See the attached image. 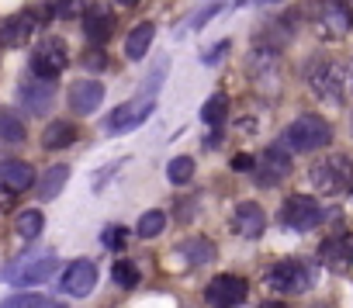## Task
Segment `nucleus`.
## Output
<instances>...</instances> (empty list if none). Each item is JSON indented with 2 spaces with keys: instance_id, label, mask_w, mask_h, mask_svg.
<instances>
[{
  "instance_id": "obj_34",
  "label": "nucleus",
  "mask_w": 353,
  "mask_h": 308,
  "mask_svg": "<svg viewBox=\"0 0 353 308\" xmlns=\"http://www.w3.org/2000/svg\"><path fill=\"white\" fill-rule=\"evenodd\" d=\"M83 66H87V70H94V73H97V70H104V66H108V56H104V52H101V49H90V52H87V56H83Z\"/></svg>"
},
{
  "instance_id": "obj_24",
  "label": "nucleus",
  "mask_w": 353,
  "mask_h": 308,
  "mask_svg": "<svg viewBox=\"0 0 353 308\" xmlns=\"http://www.w3.org/2000/svg\"><path fill=\"white\" fill-rule=\"evenodd\" d=\"M42 229H46V215H42L39 208H28V212H21V215L14 218V232H18L21 239H39Z\"/></svg>"
},
{
  "instance_id": "obj_10",
  "label": "nucleus",
  "mask_w": 353,
  "mask_h": 308,
  "mask_svg": "<svg viewBox=\"0 0 353 308\" xmlns=\"http://www.w3.org/2000/svg\"><path fill=\"white\" fill-rule=\"evenodd\" d=\"M56 274V256L52 253H42V256H21L14 267L4 270L8 280H14L18 287H32V284H42Z\"/></svg>"
},
{
  "instance_id": "obj_33",
  "label": "nucleus",
  "mask_w": 353,
  "mask_h": 308,
  "mask_svg": "<svg viewBox=\"0 0 353 308\" xmlns=\"http://www.w3.org/2000/svg\"><path fill=\"white\" fill-rule=\"evenodd\" d=\"M222 8H225V0H212V4H205V8H201V14H198V18H194L191 25H194V28H201V25H205V21H208L212 14H219Z\"/></svg>"
},
{
  "instance_id": "obj_35",
  "label": "nucleus",
  "mask_w": 353,
  "mask_h": 308,
  "mask_svg": "<svg viewBox=\"0 0 353 308\" xmlns=\"http://www.w3.org/2000/svg\"><path fill=\"white\" fill-rule=\"evenodd\" d=\"M83 4H87V0H59V4H56V11H59L63 18H73V14H77Z\"/></svg>"
},
{
  "instance_id": "obj_42",
  "label": "nucleus",
  "mask_w": 353,
  "mask_h": 308,
  "mask_svg": "<svg viewBox=\"0 0 353 308\" xmlns=\"http://www.w3.org/2000/svg\"><path fill=\"white\" fill-rule=\"evenodd\" d=\"M350 73H353V66H350Z\"/></svg>"
},
{
  "instance_id": "obj_20",
  "label": "nucleus",
  "mask_w": 353,
  "mask_h": 308,
  "mask_svg": "<svg viewBox=\"0 0 353 308\" xmlns=\"http://www.w3.org/2000/svg\"><path fill=\"white\" fill-rule=\"evenodd\" d=\"M77 142V125L73 121H49L42 132V149H66Z\"/></svg>"
},
{
  "instance_id": "obj_15",
  "label": "nucleus",
  "mask_w": 353,
  "mask_h": 308,
  "mask_svg": "<svg viewBox=\"0 0 353 308\" xmlns=\"http://www.w3.org/2000/svg\"><path fill=\"white\" fill-rule=\"evenodd\" d=\"M111 32H114V14H111L108 8H87V11H83V35L90 39L94 49L108 45Z\"/></svg>"
},
{
  "instance_id": "obj_19",
  "label": "nucleus",
  "mask_w": 353,
  "mask_h": 308,
  "mask_svg": "<svg viewBox=\"0 0 353 308\" xmlns=\"http://www.w3.org/2000/svg\"><path fill=\"white\" fill-rule=\"evenodd\" d=\"M0 184H4L8 191H28L39 184L35 177V167L25 163V160H8V163H0Z\"/></svg>"
},
{
  "instance_id": "obj_23",
  "label": "nucleus",
  "mask_w": 353,
  "mask_h": 308,
  "mask_svg": "<svg viewBox=\"0 0 353 308\" xmlns=\"http://www.w3.org/2000/svg\"><path fill=\"white\" fill-rule=\"evenodd\" d=\"M176 253H181L188 263L201 267V263L215 260V243H208V239H201V236H191L188 243H181V246H176Z\"/></svg>"
},
{
  "instance_id": "obj_9",
  "label": "nucleus",
  "mask_w": 353,
  "mask_h": 308,
  "mask_svg": "<svg viewBox=\"0 0 353 308\" xmlns=\"http://www.w3.org/2000/svg\"><path fill=\"white\" fill-rule=\"evenodd\" d=\"M322 205L315 201V198H308V194H294V198H288L284 201V212H281V222L291 229V232H308V229H315L319 222H322Z\"/></svg>"
},
{
  "instance_id": "obj_3",
  "label": "nucleus",
  "mask_w": 353,
  "mask_h": 308,
  "mask_svg": "<svg viewBox=\"0 0 353 308\" xmlns=\"http://www.w3.org/2000/svg\"><path fill=\"white\" fill-rule=\"evenodd\" d=\"M308 177H312L315 191H322V194H339V191H346V187L353 184V160L336 152V156L319 160Z\"/></svg>"
},
{
  "instance_id": "obj_40",
  "label": "nucleus",
  "mask_w": 353,
  "mask_h": 308,
  "mask_svg": "<svg viewBox=\"0 0 353 308\" xmlns=\"http://www.w3.org/2000/svg\"><path fill=\"white\" fill-rule=\"evenodd\" d=\"M267 4H277V0H267Z\"/></svg>"
},
{
  "instance_id": "obj_21",
  "label": "nucleus",
  "mask_w": 353,
  "mask_h": 308,
  "mask_svg": "<svg viewBox=\"0 0 353 308\" xmlns=\"http://www.w3.org/2000/svg\"><path fill=\"white\" fill-rule=\"evenodd\" d=\"M66 181H70V167H66V163L49 167V170L39 177V198H42V201H52V198L66 187Z\"/></svg>"
},
{
  "instance_id": "obj_39",
  "label": "nucleus",
  "mask_w": 353,
  "mask_h": 308,
  "mask_svg": "<svg viewBox=\"0 0 353 308\" xmlns=\"http://www.w3.org/2000/svg\"><path fill=\"white\" fill-rule=\"evenodd\" d=\"M52 308H66V305H52Z\"/></svg>"
},
{
  "instance_id": "obj_11",
  "label": "nucleus",
  "mask_w": 353,
  "mask_h": 308,
  "mask_svg": "<svg viewBox=\"0 0 353 308\" xmlns=\"http://www.w3.org/2000/svg\"><path fill=\"white\" fill-rule=\"evenodd\" d=\"M246 294H250V287H246V280L236 277V274H219V277L205 287V301H208L212 308H236V305L246 301Z\"/></svg>"
},
{
  "instance_id": "obj_16",
  "label": "nucleus",
  "mask_w": 353,
  "mask_h": 308,
  "mask_svg": "<svg viewBox=\"0 0 353 308\" xmlns=\"http://www.w3.org/2000/svg\"><path fill=\"white\" fill-rule=\"evenodd\" d=\"M18 97H21V104L32 111V114H46L49 107H52V83L49 80H21L18 83Z\"/></svg>"
},
{
  "instance_id": "obj_6",
  "label": "nucleus",
  "mask_w": 353,
  "mask_h": 308,
  "mask_svg": "<svg viewBox=\"0 0 353 308\" xmlns=\"http://www.w3.org/2000/svg\"><path fill=\"white\" fill-rule=\"evenodd\" d=\"M308 83L315 90L319 101H329V104H343V70L339 63L332 59H315L308 66Z\"/></svg>"
},
{
  "instance_id": "obj_14",
  "label": "nucleus",
  "mask_w": 353,
  "mask_h": 308,
  "mask_svg": "<svg viewBox=\"0 0 353 308\" xmlns=\"http://www.w3.org/2000/svg\"><path fill=\"white\" fill-rule=\"evenodd\" d=\"M232 225H236V232H239L243 239H260L263 229H267V212H263L256 201H243V205H236V212H232Z\"/></svg>"
},
{
  "instance_id": "obj_32",
  "label": "nucleus",
  "mask_w": 353,
  "mask_h": 308,
  "mask_svg": "<svg viewBox=\"0 0 353 308\" xmlns=\"http://www.w3.org/2000/svg\"><path fill=\"white\" fill-rule=\"evenodd\" d=\"M101 243H104L108 249H118V246L125 243V229H121V225H111V229H104V232H101Z\"/></svg>"
},
{
  "instance_id": "obj_13",
  "label": "nucleus",
  "mask_w": 353,
  "mask_h": 308,
  "mask_svg": "<svg viewBox=\"0 0 353 308\" xmlns=\"http://www.w3.org/2000/svg\"><path fill=\"white\" fill-rule=\"evenodd\" d=\"M35 25H39V21H35V14H32V11H18V14L4 18V21H0V45H8V49L25 45V42L32 39Z\"/></svg>"
},
{
  "instance_id": "obj_12",
  "label": "nucleus",
  "mask_w": 353,
  "mask_h": 308,
  "mask_svg": "<svg viewBox=\"0 0 353 308\" xmlns=\"http://www.w3.org/2000/svg\"><path fill=\"white\" fill-rule=\"evenodd\" d=\"M94 287H97V267H94L90 260H77V263L66 267V274H63V291H66V294L87 298Z\"/></svg>"
},
{
  "instance_id": "obj_27",
  "label": "nucleus",
  "mask_w": 353,
  "mask_h": 308,
  "mask_svg": "<svg viewBox=\"0 0 353 308\" xmlns=\"http://www.w3.org/2000/svg\"><path fill=\"white\" fill-rule=\"evenodd\" d=\"M111 277H114V284H118V287H128V291H132V287L139 284V277H142V274H139V267H135L132 260H114Z\"/></svg>"
},
{
  "instance_id": "obj_26",
  "label": "nucleus",
  "mask_w": 353,
  "mask_h": 308,
  "mask_svg": "<svg viewBox=\"0 0 353 308\" xmlns=\"http://www.w3.org/2000/svg\"><path fill=\"white\" fill-rule=\"evenodd\" d=\"M28 132H25V121L14 114V111H8V107H0V138H8V142H21Z\"/></svg>"
},
{
  "instance_id": "obj_22",
  "label": "nucleus",
  "mask_w": 353,
  "mask_h": 308,
  "mask_svg": "<svg viewBox=\"0 0 353 308\" xmlns=\"http://www.w3.org/2000/svg\"><path fill=\"white\" fill-rule=\"evenodd\" d=\"M152 35H156V28H152L149 21L135 25V28H132V35H128V42H125V56H128L132 63H139V59L149 52V45H152Z\"/></svg>"
},
{
  "instance_id": "obj_31",
  "label": "nucleus",
  "mask_w": 353,
  "mask_h": 308,
  "mask_svg": "<svg viewBox=\"0 0 353 308\" xmlns=\"http://www.w3.org/2000/svg\"><path fill=\"white\" fill-rule=\"evenodd\" d=\"M0 308H42V294H11L0 301Z\"/></svg>"
},
{
  "instance_id": "obj_38",
  "label": "nucleus",
  "mask_w": 353,
  "mask_h": 308,
  "mask_svg": "<svg viewBox=\"0 0 353 308\" xmlns=\"http://www.w3.org/2000/svg\"><path fill=\"white\" fill-rule=\"evenodd\" d=\"M118 4H121V8H135V4H139V0H118Z\"/></svg>"
},
{
  "instance_id": "obj_30",
  "label": "nucleus",
  "mask_w": 353,
  "mask_h": 308,
  "mask_svg": "<svg viewBox=\"0 0 353 308\" xmlns=\"http://www.w3.org/2000/svg\"><path fill=\"white\" fill-rule=\"evenodd\" d=\"M166 66H170V59H166V56H159V63H156V70L145 76V83H142L139 97H152V101H156V87L166 80Z\"/></svg>"
},
{
  "instance_id": "obj_8",
  "label": "nucleus",
  "mask_w": 353,
  "mask_h": 308,
  "mask_svg": "<svg viewBox=\"0 0 353 308\" xmlns=\"http://www.w3.org/2000/svg\"><path fill=\"white\" fill-rule=\"evenodd\" d=\"M253 167H256V184L260 187H277L281 181L291 177V149L288 145H270V149L260 152V160Z\"/></svg>"
},
{
  "instance_id": "obj_1",
  "label": "nucleus",
  "mask_w": 353,
  "mask_h": 308,
  "mask_svg": "<svg viewBox=\"0 0 353 308\" xmlns=\"http://www.w3.org/2000/svg\"><path fill=\"white\" fill-rule=\"evenodd\" d=\"M308 18L315 25V32L329 42L343 39L353 28V11L343 4V0H312L308 4Z\"/></svg>"
},
{
  "instance_id": "obj_4",
  "label": "nucleus",
  "mask_w": 353,
  "mask_h": 308,
  "mask_svg": "<svg viewBox=\"0 0 353 308\" xmlns=\"http://www.w3.org/2000/svg\"><path fill=\"white\" fill-rule=\"evenodd\" d=\"M66 63H70V49H66V42L63 39H42L35 49H32V59H28V66H32V76L35 80H56L63 70H66Z\"/></svg>"
},
{
  "instance_id": "obj_37",
  "label": "nucleus",
  "mask_w": 353,
  "mask_h": 308,
  "mask_svg": "<svg viewBox=\"0 0 353 308\" xmlns=\"http://www.w3.org/2000/svg\"><path fill=\"white\" fill-rule=\"evenodd\" d=\"M260 308H288L284 301H267V305H260Z\"/></svg>"
},
{
  "instance_id": "obj_25",
  "label": "nucleus",
  "mask_w": 353,
  "mask_h": 308,
  "mask_svg": "<svg viewBox=\"0 0 353 308\" xmlns=\"http://www.w3.org/2000/svg\"><path fill=\"white\" fill-rule=\"evenodd\" d=\"M225 114H229V97H225V94H212V97L205 101V107H201V121L212 125V128H219V125L225 121Z\"/></svg>"
},
{
  "instance_id": "obj_17",
  "label": "nucleus",
  "mask_w": 353,
  "mask_h": 308,
  "mask_svg": "<svg viewBox=\"0 0 353 308\" xmlns=\"http://www.w3.org/2000/svg\"><path fill=\"white\" fill-rule=\"evenodd\" d=\"M101 101H104V83H97V80H77V83L70 87V107H73L77 114L97 111Z\"/></svg>"
},
{
  "instance_id": "obj_36",
  "label": "nucleus",
  "mask_w": 353,
  "mask_h": 308,
  "mask_svg": "<svg viewBox=\"0 0 353 308\" xmlns=\"http://www.w3.org/2000/svg\"><path fill=\"white\" fill-rule=\"evenodd\" d=\"M250 167H253L250 156H236V160H232V170H250Z\"/></svg>"
},
{
  "instance_id": "obj_5",
  "label": "nucleus",
  "mask_w": 353,
  "mask_h": 308,
  "mask_svg": "<svg viewBox=\"0 0 353 308\" xmlns=\"http://www.w3.org/2000/svg\"><path fill=\"white\" fill-rule=\"evenodd\" d=\"M152 111H156V101H152V97H132V101L118 104V107L104 118L101 128H104V135H125V132L139 128L142 121H149Z\"/></svg>"
},
{
  "instance_id": "obj_2",
  "label": "nucleus",
  "mask_w": 353,
  "mask_h": 308,
  "mask_svg": "<svg viewBox=\"0 0 353 308\" xmlns=\"http://www.w3.org/2000/svg\"><path fill=\"white\" fill-rule=\"evenodd\" d=\"M284 138L298 152H315V149H322V145L332 142V125L325 118H319V114H301V118H294L288 125V135Z\"/></svg>"
},
{
  "instance_id": "obj_29",
  "label": "nucleus",
  "mask_w": 353,
  "mask_h": 308,
  "mask_svg": "<svg viewBox=\"0 0 353 308\" xmlns=\"http://www.w3.org/2000/svg\"><path fill=\"white\" fill-rule=\"evenodd\" d=\"M163 225H166V215L156 208V212H145V215L139 218L135 232H139L142 239H152V236H159V232H163Z\"/></svg>"
},
{
  "instance_id": "obj_18",
  "label": "nucleus",
  "mask_w": 353,
  "mask_h": 308,
  "mask_svg": "<svg viewBox=\"0 0 353 308\" xmlns=\"http://www.w3.org/2000/svg\"><path fill=\"white\" fill-rule=\"evenodd\" d=\"M319 256L325 267L332 270H346L353 263V239L350 236H325L322 246H319Z\"/></svg>"
},
{
  "instance_id": "obj_28",
  "label": "nucleus",
  "mask_w": 353,
  "mask_h": 308,
  "mask_svg": "<svg viewBox=\"0 0 353 308\" xmlns=\"http://www.w3.org/2000/svg\"><path fill=\"white\" fill-rule=\"evenodd\" d=\"M166 177H170V184H188L191 177H194V160L191 156H176V160H170V167H166Z\"/></svg>"
},
{
  "instance_id": "obj_41",
  "label": "nucleus",
  "mask_w": 353,
  "mask_h": 308,
  "mask_svg": "<svg viewBox=\"0 0 353 308\" xmlns=\"http://www.w3.org/2000/svg\"><path fill=\"white\" fill-rule=\"evenodd\" d=\"M350 132H353V121H350Z\"/></svg>"
},
{
  "instance_id": "obj_7",
  "label": "nucleus",
  "mask_w": 353,
  "mask_h": 308,
  "mask_svg": "<svg viewBox=\"0 0 353 308\" xmlns=\"http://www.w3.org/2000/svg\"><path fill=\"white\" fill-rule=\"evenodd\" d=\"M267 284L281 294H301L312 287V270L301 260H277L267 270Z\"/></svg>"
}]
</instances>
